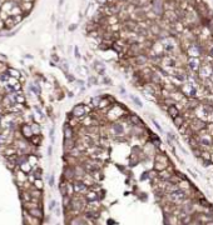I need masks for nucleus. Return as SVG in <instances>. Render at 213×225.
I'll use <instances>...</instances> for the list:
<instances>
[{"label": "nucleus", "instance_id": "nucleus-1", "mask_svg": "<svg viewBox=\"0 0 213 225\" xmlns=\"http://www.w3.org/2000/svg\"><path fill=\"white\" fill-rule=\"evenodd\" d=\"M89 112H90V109H89L85 104H77V105L73 108L72 114H73V116H75V118H78L79 120H82L88 115Z\"/></svg>", "mask_w": 213, "mask_h": 225}, {"label": "nucleus", "instance_id": "nucleus-2", "mask_svg": "<svg viewBox=\"0 0 213 225\" xmlns=\"http://www.w3.org/2000/svg\"><path fill=\"white\" fill-rule=\"evenodd\" d=\"M207 123L206 120H202L201 118H198V116H196V118H193L192 120L189 121V126L190 129H192L194 133H199L202 130H204L206 128H207Z\"/></svg>", "mask_w": 213, "mask_h": 225}, {"label": "nucleus", "instance_id": "nucleus-3", "mask_svg": "<svg viewBox=\"0 0 213 225\" xmlns=\"http://www.w3.org/2000/svg\"><path fill=\"white\" fill-rule=\"evenodd\" d=\"M109 133L112 134L113 136H122L124 135L125 133V129H124V125L119 121H113L109 124Z\"/></svg>", "mask_w": 213, "mask_h": 225}, {"label": "nucleus", "instance_id": "nucleus-4", "mask_svg": "<svg viewBox=\"0 0 213 225\" xmlns=\"http://www.w3.org/2000/svg\"><path fill=\"white\" fill-rule=\"evenodd\" d=\"M73 185H74V191L79 195H85L89 191V186L83 180H73Z\"/></svg>", "mask_w": 213, "mask_h": 225}, {"label": "nucleus", "instance_id": "nucleus-5", "mask_svg": "<svg viewBox=\"0 0 213 225\" xmlns=\"http://www.w3.org/2000/svg\"><path fill=\"white\" fill-rule=\"evenodd\" d=\"M154 163H158V164H161V165H163L166 168L169 166V159H168L166 153H157V154H155Z\"/></svg>", "mask_w": 213, "mask_h": 225}, {"label": "nucleus", "instance_id": "nucleus-6", "mask_svg": "<svg viewBox=\"0 0 213 225\" xmlns=\"http://www.w3.org/2000/svg\"><path fill=\"white\" fill-rule=\"evenodd\" d=\"M64 179L66 181H73L77 179V174H75L74 166H66L64 169Z\"/></svg>", "mask_w": 213, "mask_h": 225}, {"label": "nucleus", "instance_id": "nucleus-7", "mask_svg": "<svg viewBox=\"0 0 213 225\" xmlns=\"http://www.w3.org/2000/svg\"><path fill=\"white\" fill-rule=\"evenodd\" d=\"M201 100L197 99V98H188L187 100V104H186V109H189V110H196L201 106Z\"/></svg>", "mask_w": 213, "mask_h": 225}, {"label": "nucleus", "instance_id": "nucleus-8", "mask_svg": "<svg viewBox=\"0 0 213 225\" xmlns=\"http://www.w3.org/2000/svg\"><path fill=\"white\" fill-rule=\"evenodd\" d=\"M128 123H129V124H132L133 126H143V120L139 118L137 114L129 113V115H128Z\"/></svg>", "mask_w": 213, "mask_h": 225}, {"label": "nucleus", "instance_id": "nucleus-9", "mask_svg": "<svg viewBox=\"0 0 213 225\" xmlns=\"http://www.w3.org/2000/svg\"><path fill=\"white\" fill-rule=\"evenodd\" d=\"M77 139L73 138V139H64V150L66 153H69V151H72L73 149L77 146Z\"/></svg>", "mask_w": 213, "mask_h": 225}, {"label": "nucleus", "instance_id": "nucleus-10", "mask_svg": "<svg viewBox=\"0 0 213 225\" xmlns=\"http://www.w3.org/2000/svg\"><path fill=\"white\" fill-rule=\"evenodd\" d=\"M173 174L174 173H171L169 170H167V169L162 170V172H157L158 178H159V180H162V181H169L171 178L173 176Z\"/></svg>", "mask_w": 213, "mask_h": 225}, {"label": "nucleus", "instance_id": "nucleus-11", "mask_svg": "<svg viewBox=\"0 0 213 225\" xmlns=\"http://www.w3.org/2000/svg\"><path fill=\"white\" fill-rule=\"evenodd\" d=\"M84 198H85V200H87V203H89V201H97V200H99V194H98L95 190H92V189H89V191L87 193V194L84 195Z\"/></svg>", "mask_w": 213, "mask_h": 225}, {"label": "nucleus", "instance_id": "nucleus-12", "mask_svg": "<svg viewBox=\"0 0 213 225\" xmlns=\"http://www.w3.org/2000/svg\"><path fill=\"white\" fill-rule=\"evenodd\" d=\"M188 66H189V70L193 71V73H197L201 68V63L198 61L196 58H192L188 60Z\"/></svg>", "mask_w": 213, "mask_h": 225}, {"label": "nucleus", "instance_id": "nucleus-13", "mask_svg": "<svg viewBox=\"0 0 213 225\" xmlns=\"http://www.w3.org/2000/svg\"><path fill=\"white\" fill-rule=\"evenodd\" d=\"M73 138H75L74 128L66 123V124L64 125V139H73Z\"/></svg>", "mask_w": 213, "mask_h": 225}, {"label": "nucleus", "instance_id": "nucleus-14", "mask_svg": "<svg viewBox=\"0 0 213 225\" xmlns=\"http://www.w3.org/2000/svg\"><path fill=\"white\" fill-rule=\"evenodd\" d=\"M180 110L178 109V106L177 105H172V106H169L167 109V114H168V116L169 118H172V119H174V118H177L178 115H180Z\"/></svg>", "mask_w": 213, "mask_h": 225}, {"label": "nucleus", "instance_id": "nucleus-15", "mask_svg": "<svg viewBox=\"0 0 213 225\" xmlns=\"http://www.w3.org/2000/svg\"><path fill=\"white\" fill-rule=\"evenodd\" d=\"M149 140H151V144L154 145L155 148H159L161 146V139L158 138L155 134H153V133H149Z\"/></svg>", "mask_w": 213, "mask_h": 225}, {"label": "nucleus", "instance_id": "nucleus-16", "mask_svg": "<svg viewBox=\"0 0 213 225\" xmlns=\"http://www.w3.org/2000/svg\"><path fill=\"white\" fill-rule=\"evenodd\" d=\"M94 69L98 71V74L99 75H104L106 74V65L103 64V63H100V61H95L94 63Z\"/></svg>", "mask_w": 213, "mask_h": 225}, {"label": "nucleus", "instance_id": "nucleus-17", "mask_svg": "<svg viewBox=\"0 0 213 225\" xmlns=\"http://www.w3.org/2000/svg\"><path fill=\"white\" fill-rule=\"evenodd\" d=\"M21 131H23V135H24L27 139H30L31 136L34 135V133H33V130H31V126H30V125H23V128H21Z\"/></svg>", "mask_w": 213, "mask_h": 225}, {"label": "nucleus", "instance_id": "nucleus-18", "mask_svg": "<svg viewBox=\"0 0 213 225\" xmlns=\"http://www.w3.org/2000/svg\"><path fill=\"white\" fill-rule=\"evenodd\" d=\"M29 214L31 215V216L36 218V219H42V218H43V211L40 210V209H38V208H30L29 209Z\"/></svg>", "mask_w": 213, "mask_h": 225}, {"label": "nucleus", "instance_id": "nucleus-19", "mask_svg": "<svg viewBox=\"0 0 213 225\" xmlns=\"http://www.w3.org/2000/svg\"><path fill=\"white\" fill-rule=\"evenodd\" d=\"M173 120V124L177 126V128H180V126H182L184 123H187V120H186V118H184V116L182 115V114H180V115H178L177 118H174V119H172Z\"/></svg>", "mask_w": 213, "mask_h": 225}, {"label": "nucleus", "instance_id": "nucleus-20", "mask_svg": "<svg viewBox=\"0 0 213 225\" xmlns=\"http://www.w3.org/2000/svg\"><path fill=\"white\" fill-rule=\"evenodd\" d=\"M153 10L155 14H162V3L161 0H154L153 1Z\"/></svg>", "mask_w": 213, "mask_h": 225}, {"label": "nucleus", "instance_id": "nucleus-21", "mask_svg": "<svg viewBox=\"0 0 213 225\" xmlns=\"http://www.w3.org/2000/svg\"><path fill=\"white\" fill-rule=\"evenodd\" d=\"M129 99L132 100L133 103H134L138 108H143V103H142V100L139 99V98L137 96V95H129Z\"/></svg>", "mask_w": 213, "mask_h": 225}, {"label": "nucleus", "instance_id": "nucleus-22", "mask_svg": "<svg viewBox=\"0 0 213 225\" xmlns=\"http://www.w3.org/2000/svg\"><path fill=\"white\" fill-rule=\"evenodd\" d=\"M29 140L31 141V144H33V145H40V143H42L43 139H42V136H40V135H33Z\"/></svg>", "mask_w": 213, "mask_h": 225}, {"label": "nucleus", "instance_id": "nucleus-23", "mask_svg": "<svg viewBox=\"0 0 213 225\" xmlns=\"http://www.w3.org/2000/svg\"><path fill=\"white\" fill-rule=\"evenodd\" d=\"M148 61V58L145 55H137L135 56V63L137 64H145Z\"/></svg>", "mask_w": 213, "mask_h": 225}, {"label": "nucleus", "instance_id": "nucleus-24", "mask_svg": "<svg viewBox=\"0 0 213 225\" xmlns=\"http://www.w3.org/2000/svg\"><path fill=\"white\" fill-rule=\"evenodd\" d=\"M30 126H31V130H33L34 135H40V128H39V125H38L36 123H34V124H31Z\"/></svg>", "mask_w": 213, "mask_h": 225}, {"label": "nucleus", "instance_id": "nucleus-25", "mask_svg": "<svg viewBox=\"0 0 213 225\" xmlns=\"http://www.w3.org/2000/svg\"><path fill=\"white\" fill-rule=\"evenodd\" d=\"M30 89L33 90L34 94H36V95L40 94V88H39V85H38V84H35V85H30Z\"/></svg>", "mask_w": 213, "mask_h": 225}, {"label": "nucleus", "instance_id": "nucleus-26", "mask_svg": "<svg viewBox=\"0 0 213 225\" xmlns=\"http://www.w3.org/2000/svg\"><path fill=\"white\" fill-rule=\"evenodd\" d=\"M33 175L35 176V179H40V178H42V169L33 170Z\"/></svg>", "mask_w": 213, "mask_h": 225}, {"label": "nucleus", "instance_id": "nucleus-27", "mask_svg": "<svg viewBox=\"0 0 213 225\" xmlns=\"http://www.w3.org/2000/svg\"><path fill=\"white\" fill-rule=\"evenodd\" d=\"M8 71H9V74H10L11 78H19V71L14 70V69H9Z\"/></svg>", "mask_w": 213, "mask_h": 225}, {"label": "nucleus", "instance_id": "nucleus-28", "mask_svg": "<svg viewBox=\"0 0 213 225\" xmlns=\"http://www.w3.org/2000/svg\"><path fill=\"white\" fill-rule=\"evenodd\" d=\"M89 83L93 84V85H97L98 84V79L94 78V77H90V78H89Z\"/></svg>", "mask_w": 213, "mask_h": 225}, {"label": "nucleus", "instance_id": "nucleus-29", "mask_svg": "<svg viewBox=\"0 0 213 225\" xmlns=\"http://www.w3.org/2000/svg\"><path fill=\"white\" fill-rule=\"evenodd\" d=\"M153 124H154V126H155V128H157V129H158V130H159L161 133H163V129L161 128V125L158 124V123H157V120H155V119H153Z\"/></svg>", "mask_w": 213, "mask_h": 225}, {"label": "nucleus", "instance_id": "nucleus-30", "mask_svg": "<svg viewBox=\"0 0 213 225\" xmlns=\"http://www.w3.org/2000/svg\"><path fill=\"white\" fill-rule=\"evenodd\" d=\"M55 205H56V201L52 200V201H50V204H49V209H50V210H53V209L55 208Z\"/></svg>", "mask_w": 213, "mask_h": 225}, {"label": "nucleus", "instance_id": "nucleus-31", "mask_svg": "<svg viewBox=\"0 0 213 225\" xmlns=\"http://www.w3.org/2000/svg\"><path fill=\"white\" fill-rule=\"evenodd\" d=\"M50 139H52V143H54V128L50 129Z\"/></svg>", "mask_w": 213, "mask_h": 225}, {"label": "nucleus", "instance_id": "nucleus-32", "mask_svg": "<svg viewBox=\"0 0 213 225\" xmlns=\"http://www.w3.org/2000/svg\"><path fill=\"white\" fill-rule=\"evenodd\" d=\"M119 90H120V94H122V95H125V94H127V91H125V88H124V86H120V88H119Z\"/></svg>", "mask_w": 213, "mask_h": 225}, {"label": "nucleus", "instance_id": "nucleus-33", "mask_svg": "<svg viewBox=\"0 0 213 225\" xmlns=\"http://www.w3.org/2000/svg\"><path fill=\"white\" fill-rule=\"evenodd\" d=\"M49 185H50V186L54 185V176H53V175L49 178Z\"/></svg>", "mask_w": 213, "mask_h": 225}, {"label": "nucleus", "instance_id": "nucleus-34", "mask_svg": "<svg viewBox=\"0 0 213 225\" xmlns=\"http://www.w3.org/2000/svg\"><path fill=\"white\" fill-rule=\"evenodd\" d=\"M4 141H5V136L3 134H0V144H4Z\"/></svg>", "mask_w": 213, "mask_h": 225}, {"label": "nucleus", "instance_id": "nucleus-35", "mask_svg": "<svg viewBox=\"0 0 213 225\" xmlns=\"http://www.w3.org/2000/svg\"><path fill=\"white\" fill-rule=\"evenodd\" d=\"M104 83L103 84H106V85H109V84H112V83H110V80H109V79H108V78H104Z\"/></svg>", "mask_w": 213, "mask_h": 225}, {"label": "nucleus", "instance_id": "nucleus-36", "mask_svg": "<svg viewBox=\"0 0 213 225\" xmlns=\"http://www.w3.org/2000/svg\"><path fill=\"white\" fill-rule=\"evenodd\" d=\"M52 151H53L52 146H49V148H48V155H52Z\"/></svg>", "mask_w": 213, "mask_h": 225}, {"label": "nucleus", "instance_id": "nucleus-37", "mask_svg": "<svg viewBox=\"0 0 213 225\" xmlns=\"http://www.w3.org/2000/svg\"><path fill=\"white\" fill-rule=\"evenodd\" d=\"M75 56H77V58H80V55H79V53H78V48H75Z\"/></svg>", "mask_w": 213, "mask_h": 225}, {"label": "nucleus", "instance_id": "nucleus-38", "mask_svg": "<svg viewBox=\"0 0 213 225\" xmlns=\"http://www.w3.org/2000/svg\"><path fill=\"white\" fill-rule=\"evenodd\" d=\"M75 28H77V26H75V25H72V26H70V28H69V30H74V29H75Z\"/></svg>", "mask_w": 213, "mask_h": 225}, {"label": "nucleus", "instance_id": "nucleus-39", "mask_svg": "<svg viewBox=\"0 0 213 225\" xmlns=\"http://www.w3.org/2000/svg\"><path fill=\"white\" fill-rule=\"evenodd\" d=\"M209 54L213 56V48H211V50H209Z\"/></svg>", "mask_w": 213, "mask_h": 225}, {"label": "nucleus", "instance_id": "nucleus-40", "mask_svg": "<svg viewBox=\"0 0 213 225\" xmlns=\"http://www.w3.org/2000/svg\"><path fill=\"white\" fill-rule=\"evenodd\" d=\"M182 225H186V224H182Z\"/></svg>", "mask_w": 213, "mask_h": 225}, {"label": "nucleus", "instance_id": "nucleus-41", "mask_svg": "<svg viewBox=\"0 0 213 225\" xmlns=\"http://www.w3.org/2000/svg\"><path fill=\"white\" fill-rule=\"evenodd\" d=\"M212 145H213V144H212Z\"/></svg>", "mask_w": 213, "mask_h": 225}]
</instances>
